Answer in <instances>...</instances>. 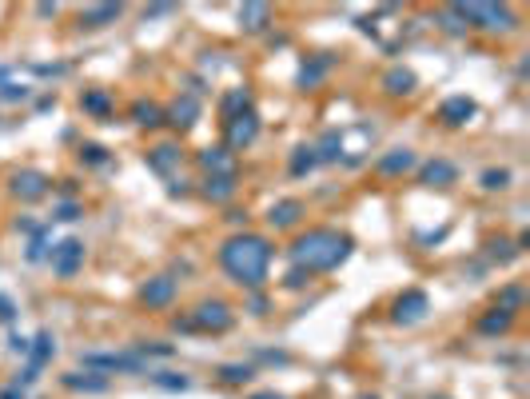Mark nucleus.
<instances>
[{
  "instance_id": "f257e3e1",
  "label": "nucleus",
  "mask_w": 530,
  "mask_h": 399,
  "mask_svg": "<svg viewBox=\"0 0 530 399\" xmlns=\"http://www.w3.org/2000/svg\"><path fill=\"white\" fill-rule=\"evenodd\" d=\"M220 263L223 272L232 275L235 284L244 287H259L267 280V263H272V244L256 232H244V236H232L220 248Z\"/></svg>"
},
{
  "instance_id": "f03ea898",
  "label": "nucleus",
  "mask_w": 530,
  "mask_h": 399,
  "mask_svg": "<svg viewBox=\"0 0 530 399\" xmlns=\"http://www.w3.org/2000/svg\"><path fill=\"white\" fill-rule=\"evenodd\" d=\"M347 251H351V240L331 232V228H315L307 236L296 240V248H291V260H296L299 272H331L339 263L347 260Z\"/></svg>"
},
{
  "instance_id": "7ed1b4c3",
  "label": "nucleus",
  "mask_w": 530,
  "mask_h": 399,
  "mask_svg": "<svg viewBox=\"0 0 530 399\" xmlns=\"http://www.w3.org/2000/svg\"><path fill=\"white\" fill-rule=\"evenodd\" d=\"M467 25H482V28H510L515 25V13L506 4H451Z\"/></svg>"
},
{
  "instance_id": "20e7f679",
  "label": "nucleus",
  "mask_w": 530,
  "mask_h": 399,
  "mask_svg": "<svg viewBox=\"0 0 530 399\" xmlns=\"http://www.w3.org/2000/svg\"><path fill=\"white\" fill-rule=\"evenodd\" d=\"M256 136H259V116L251 108H244V112H235L227 120V148H247Z\"/></svg>"
},
{
  "instance_id": "39448f33",
  "label": "nucleus",
  "mask_w": 530,
  "mask_h": 399,
  "mask_svg": "<svg viewBox=\"0 0 530 399\" xmlns=\"http://www.w3.org/2000/svg\"><path fill=\"white\" fill-rule=\"evenodd\" d=\"M80 263H84V244H80V240H64V244L52 248V272L56 275L68 280V275H76Z\"/></svg>"
},
{
  "instance_id": "423d86ee",
  "label": "nucleus",
  "mask_w": 530,
  "mask_h": 399,
  "mask_svg": "<svg viewBox=\"0 0 530 399\" xmlns=\"http://www.w3.org/2000/svg\"><path fill=\"white\" fill-rule=\"evenodd\" d=\"M187 327H204V332H223V327H232V312H227V303H199L196 315L187 320Z\"/></svg>"
},
{
  "instance_id": "0eeeda50",
  "label": "nucleus",
  "mask_w": 530,
  "mask_h": 399,
  "mask_svg": "<svg viewBox=\"0 0 530 399\" xmlns=\"http://www.w3.org/2000/svg\"><path fill=\"white\" fill-rule=\"evenodd\" d=\"M199 168L208 176H235V152L227 148V144H220V148H204L199 152Z\"/></svg>"
},
{
  "instance_id": "6e6552de",
  "label": "nucleus",
  "mask_w": 530,
  "mask_h": 399,
  "mask_svg": "<svg viewBox=\"0 0 530 399\" xmlns=\"http://www.w3.org/2000/svg\"><path fill=\"white\" fill-rule=\"evenodd\" d=\"M140 299H144L148 308H168V303L175 299V280H168V275L148 280V284L140 287Z\"/></svg>"
},
{
  "instance_id": "1a4fd4ad",
  "label": "nucleus",
  "mask_w": 530,
  "mask_h": 399,
  "mask_svg": "<svg viewBox=\"0 0 530 399\" xmlns=\"http://www.w3.org/2000/svg\"><path fill=\"white\" fill-rule=\"evenodd\" d=\"M13 192L20 200H40L44 192H48V176L40 172H16L13 176Z\"/></svg>"
},
{
  "instance_id": "9d476101",
  "label": "nucleus",
  "mask_w": 530,
  "mask_h": 399,
  "mask_svg": "<svg viewBox=\"0 0 530 399\" xmlns=\"http://www.w3.org/2000/svg\"><path fill=\"white\" fill-rule=\"evenodd\" d=\"M423 315H427V296H423V292H407V296L395 303V320H399V324H415Z\"/></svg>"
},
{
  "instance_id": "9b49d317",
  "label": "nucleus",
  "mask_w": 530,
  "mask_h": 399,
  "mask_svg": "<svg viewBox=\"0 0 530 399\" xmlns=\"http://www.w3.org/2000/svg\"><path fill=\"white\" fill-rule=\"evenodd\" d=\"M196 116H199V100L196 96H180L172 108H168V120H172L175 128H192L196 124Z\"/></svg>"
},
{
  "instance_id": "f8f14e48",
  "label": "nucleus",
  "mask_w": 530,
  "mask_h": 399,
  "mask_svg": "<svg viewBox=\"0 0 530 399\" xmlns=\"http://www.w3.org/2000/svg\"><path fill=\"white\" fill-rule=\"evenodd\" d=\"M439 116H443L446 124H467L470 116H475V100H467V96H451L439 108Z\"/></svg>"
},
{
  "instance_id": "ddd939ff",
  "label": "nucleus",
  "mask_w": 530,
  "mask_h": 399,
  "mask_svg": "<svg viewBox=\"0 0 530 399\" xmlns=\"http://www.w3.org/2000/svg\"><path fill=\"white\" fill-rule=\"evenodd\" d=\"M175 164H180V148H175V144H160V148L148 152V168H152V172L168 176Z\"/></svg>"
},
{
  "instance_id": "4468645a",
  "label": "nucleus",
  "mask_w": 530,
  "mask_h": 399,
  "mask_svg": "<svg viewBox=\"0 0 530 399\" xmlns=\"http://www.w3.org/2000/svg\"><path fill=\"white\" fill-rule=\"evenodd\" d=\"M455 164H446V160H431L427 168H423V184H431V188H446V184H455Z\"/></svg>"
},
{
  "instance_id": "2eb2a0df",
  "label": "nucleus",
  "mask_w": 530,
  "mask_h": 399,
  "mask_svg": "<svg viewBox=\"0 0 530 399\" xmlns=\"http://www.w3.org/2000/svg\"><path fill=\"white\" fill-rule=\"evenodd\" d=\"M299 216H303V204H299V200H279L272 212H267V220H272L275 228H291Z\"/></svg>"
},
{
  "instance_id": "dca6fc26",
  "label": "nucleus",
  "mask_w": 530,
  "mask_h": 399,
  "mask_svg": "<svg viewBox=\"0 0 530 399\" xmlns=\"http://www.w3.org/2000/svg\"><path fill=\"white\" fill-rule=\"evenodd\" d=\"M204 196L216 200V204L232 200L235 196V176H208V180H204Z\"/></svg>"
},
{
  "instance_id": "f3484780",
  "label": "nucleus",
  "mask_w": 530,
  "mask_h": 399,
  "mask_svg": "<svg viewBox=\"0 0 530 399\" xmlns=\"http://www.w3.org/2000/svg\"><path fill=\"white\" fill-rule=\"evenodd\" d=\"M383 84H387L391 96H407V92H415V72H407V68H391V72L383 76Z\"/></svg>"
},
{
  "instance_id": "a211bd4d",
  "label": "nucleus",
  "mask_w": 530,
  "mask_h": 399,
  "mask_svg": "<svg viewBox=\"0 0 530 399\" xmlns=\"http://www.w3.org/2000/svg\"><path fill=\"white\" fill-rule=\"evenodd\" d=\"M267 16H272L267 4H244V8H239V25H244L247 32H259V28L267 25Z\"/></svg>"
},
{
  "instance_id": "6ab92c4d",
  "label": "nucleus",
  "mask_w": 530,
  "mask_h": 399,
  "mask_svg": "<svg viewBox=\"0 0 530 399\" xmlns=\"http://www.w3.org/2000/svg\"><path fill=\"white\" fill-rule=\"evenodd\" d=\"M379 168H383V172H407V168H415V152H411V148H395L391 152V156H383V160H379Z\"/></svg>"
},
{
  "instance_id": "aec40b11",
  "label": "nucleus",
  "mask_w": 530,
  "mask_h": 399,
  "mask_svg": "<svg viewBox=\"0 0 530 399\" xmlns=\"http://www.w3.org/2000/svg\"><path fill=\"white\" fill-rule=\"evenodd\" d=\"M116 16H120V4H100V8H88V13L80 16V25L100 28V25H108V20H116Z\"/></svg>"
},
{
  "instance_id": "412c9836",
  "label": "nucleus",
  "mask_w": 530,
  "mask_h": 399,
  "mask_svg": "<svg viewBox=\"0 0 530 399\" xmlns=\"http://www.w3.org/2000/svg\"><path fill=\"white\" fill-rule=\"evenodd\" d=\"M339 152H343V140H339V132H327V136H323V144L315 148V160L331 164V160H339Z\"/></svg>"
},
{
  "instance_id": "4be33fe9",
  "label": "nucleus",
  "mask_w": 530,
  "mask_h": 399,
  "mask_svg": "<svg viewBox=\"0 0 530 399\" xmlns=\"http://www.w3.org/2000/svg\"><path fill=\"white\" fill-rule=\"evenodd\" d=\"M132 116H136V124H144V128H156L160 124V108H156V104H144V100H140L136 108H132Z\"/></svg>"
},
{
  "instance_id": "5701e85b",
  "label": "nucleus",
  "mask_w": 530,
  "mask_h": 399,
  "mask_svg": "<svg viewBox=\"0 0 530 399\" xmlns=\"http://www.w3.org/2000/svg\"><path fill=\"white\" fill-rule=\"evenodd\" d=\"M315 148H299L296 156H291V176H303V172H311V168H315Z\"/></svg>"
},
{
  "instance_id": "b1692460",
  "label": "nucleus",
  "mask_w": 530,
  "mask_h": 399,
  "mask_svg": "<svg viewBox=\"0 0 530 399\" xmlns=\"http://www.w3.org/2000/svg\"><path fill=\"white\" fill-rule=\"evenodd\" d=\"M515 324V312H503V308H494V315L482 320V332H506V327Z\"/></svg>"
},
{
  "instance_id": "393cba45",
  "label": "nucleus",
  "mask_w": 530,
  "mask_h": 399,
  "mask_svg": "<svg viewBox=\"0 0 530 399\" xmlns=\"http://www.w3.org/2000/svg\"><path fill=\"white\" fill-rule=\"evenodd\" d=\"M220 375L227 379V384H247V379H251V367H247V363H227Z\"/></svg>"
},
{
  "instance_id": "a878e982",
  "label": "nucleus",
  "mask_w": 530,
  "mask_h": 399,
  "mask_svg": "<svg viewBox=\"0 0 530 399\" xmlns=\"http://www.w3.org/2000/svg\"><path fill=\"white\" fill-rule=\"evenodd\" d=\"M510 184V172H506V168H491V172H482V188H506Z\"/></svg>"
},
{
  "instance_id": "bb28decb",
  "label": "nucleus",
  "mask_w": 530,
  "mask_h": 399,
  "mask_svg": "<svg viewBox=\"0 0 530 399\" xmlns=\"http://www.w3.org/2000/svg\"><path fill=\"white\" fill-rule=\"evenodd\" d=\"M84 108L88 112H108V96L104 92H84Z\"/></svg>"
},
{
  "instance_id": "cd10ccee",
  "label": "nucleus",
  "mask_w": 530,
  "mask_h": 399,
  "mask_svg": "<svg viewBox=\"0 0 530 399\" xmlns=\"http://www.w3.org/2000/svg\"><path fill=\"white\" fill-rule=\"evenodd\" d=\"M323 72H327V60H315L311 68H303V72H299V84H315Z\"/></svg>"
},
{
  "instance_id": "c85d7f7f",
  "label": "nucleus",
  "mask_w": 530,
  "mask_h": 399,
  "mask_svg": "<svg viewBox=\"0 0 530 399\" xmlns=\"http://www.w3.org/2000/svg\"><path fill=\"white\" fill-rule=\"evenodd\" d=\"M239 108H247V92H232V96L223 100V112H227V120H232Z\"/></svg>"
},
{
  "instance_id": "c756f323",
  "label": "nucleus",
  "mask_w": 530,
  "mask_h": 399,
  "mask_svg": "<svg viewBox=\"0 0 530 399\" xmlns=\"http://www.w3.org/2000/svg\"><path fill=\"white\" fill-rule=\"evenodd\" d=\"M68 387H92V391H100L104 379H76V375H68Z\"/></svg>"
},
{
  "instance_id": "7c9ffc66",
  "label": "nucleus",
  "mask_w": 530,
  "mask_h": 399,
  "mask_svg": "<svg viewBox=\"0 0 530 399\" xmlns=\"http://www.w3.org/2000/svg\"><path fill=\"white\" fill-rule=\"evenodd\" d=\"M84 160H88V164H104V148L88 144V148H84Z\"/></svg>"
},
{
  "instance_id": "2f4dec72",
  "label": "nucleus",
  "mask_w": 530,
  "mask_h": 399,
  "mask_svg": "<svg viewBox=\"0 0 530 399\" xmlns=\"http://www.w3.org/2000/svg\"><path fill=\"white\" fill-rule=\"evenodd\" d=\"M56 220H76V204H64L60 212H56Z\"/></svg>"
},
{
  "instance_id": "473e14b6",
  "label": "nucleus",
  "mask_w": 530,
  "mask_h": 399,
  "mask_svg": "<svg viewBox=\"0 0 530 399\" xmlns=\"http://www.w3.org/2000/svg\"><path fill=\"white\" fill-rule=\"evenodd\" d=\"M251 399H284V395H275V391H259V395H251Z\"/></svg>"
}]
</instances>
